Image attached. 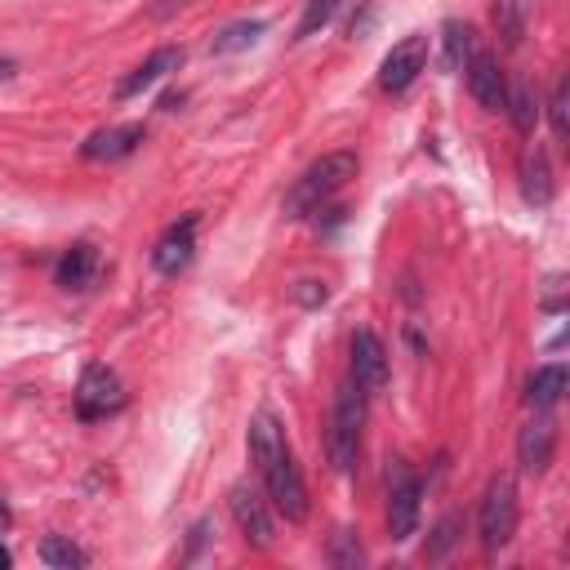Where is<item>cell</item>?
<instances>
[{
	"instance_id": "6da1fadb",
	"label": "cell",
	"mask_w": 570,
	"mask_h": 570,
	"mask_svg": "<svg viewBox=\"0 0 570 570\" xmlns=\"http://www.w3.org/2000/svg\"><path fill=\"white\" fill-rule=\"evenodd\" d=\"M249 454L258 463L263 490L276 503V512L285 521H307V485H303L298 459H294V450L285 441V428H281V419L272 410H258L249 419Z\"/></svg>"
},
{
	"instance_id": "7a4b0ae2",
	"label": "cell",
	"mask_w": 570,
	"mask_h": 570,
	"mask_svg": "<svg viewBox=\"0 0 570 570\" xmlns=\"http://www.w3.org/2000/svg\"><path fill=\"white\" fill-rule=\"evenodd\" d=\"M361 428H365V392L347 379L338 392H334V410H330V428H325V454H330V468L338 476L356 472V459H361Z\"/></svg>"
},
{
	"instance_id": "3957f363",
	"label": "cell",
	"mask_w": 570,
	"mask_h": 570,
	"mask_svg": "<svg viewBox=\"0 0 570 570\" xmlns=\"http://www.w3.org/2000/svg\"><path fill=\"white\" fill-rule=\"evenodd\" d=\"M347 178H356V151H330V156H321V160L307 165L303 178L289 187V196H285V214L303 218V214L321 209L334 191L347 187Z\"/></svg>"
},
{
	"instance_id": "277c9868",
	"label": "cell",
	"mask_w": 570,
	"mask_h": 570,
	"mask_svg": "<svg viewBox=\"0 0 570 570\" xmlns=\"http://www.w3.org/2000/svg\"><path fill=\"white\" fill-rule=\"evenodd\" d=\"M71 401H76V419H85V423H98V419L116 414V410L125 405L120 374H116L111 365H102V361H89V365L80 370V383H76Z\"/></svg>"
},
{
	"instance_id": "5b68a950",
	"label": "cell",
	"mask_w": 570,
	"mask_h": 570,
	"mask_svg": "<svg viewBox=\"0 0 570 570\" xmlns=\"http://www.w3.org/2000/svg\"><path fill=\"white\" fill-rule=\"evenodd\" d=\"M476 525H481L485 552H499V548L512 543V534H517V485H512V476H494V481L485 485Z\"/></svg>"
},
{
	"instance_id": "8992f818",
	"label": "cell",
	"mask_w": 570,
	"mask_h": 570,
	"mask_svg": "<svg viewBox=\"0 0 570 570\" xmlns=\"http://www.w3.org/2000/svg\"><path fill=\"white\" fill-rule=\"evenodd\" d=\"M419 499H423L419 476L396 459L387 468V534L392 539H410L414 534V525H419Z\"/></svg>"
},
{
	"instance_id": "52a82bcc",
	"label": "cell",
	"mask_w": 570,
	"mask_h": 570,
	"mask_svg": "<svg viewBox=\"0 0 570 570\" xmlns=\"http://www.w3.org/2000/svg\"><path fill=\"white\" fill-rule=\"evenodd\" d=\"M227 508H232V521L240 530V539L249 548H272L276 539V525H272V512H267V499L249 485V481H236L227 490Z\"/></svg>"
},
{
	"instance_id": "ba28073f",
	"label": "cell",
	"mask_w": 570,
	"mask_h": 570,
	"mask_svg": "<svg viewBox=\"0 0 570 570\" xmlns=\"http://www.w3.org/2000/svg\"><path fill=\"white\" fill-rule=\"evenodd\" d=\"M423 67H428V36H423V31H410L405 40H396V45L383 53V62H379V89L405 94V89L419 80Z\"/></svg>"
},
{
	"instance_id": "9c48e42d",
	"label": "cell",
	"mask_w": 570,
	"mask_h": 570,
	"mask_svg": "<svg viewBox=\"0 0 570 570\" xmlns=\"http://www.w3.org/2000/svg\"><path fill=\"white\" fill-rule=\"evenodd\" d=\"M552 459H557V419H552V410H539L517 436V463H521V472L543 476L552 468Z\"/></svg>"
},
{
	"instance_id": "30bf717a",
	"label": "cell",
	"mask_w": 570,
	"mask_h": 570,
	"mask_svg": "<svg viewBox=\"0 0 570 570\" xmlns=\"http://www.w3.org/2000/svg\"><path fill=\"white\" fill-rule=\"evenodd\" d=\"M352 383L365 396L387 387V347H383V338L374 330H356L352 334Z\"/></svg>"
},
{
	"instance_id": "8fae6325",
	"label": "cell",
	"mask_w": 570,
	"mask_h": 570,
	"mask_svg": "<svg viewBox=\"0 0 570 570\" xmlns=\"http://www.w3.org/2000/svg\"><path fill=\"white\" fill-rule=\"evenodd\" d=\"M196 214H183L160 240H156V249H151V267L160 272V276H178L187 263H191V254H196Z\"/></svg>"
},
{
	"instance_id": "7c38bea8",
	"label": "cell",
	"mask_w": 570,
	"mask_h": 570,
	"mask_svg": "<svg viewBox=\"0 0 570 570\" xmlns=\"http://www.w3.org/2000/svg\"><path fill=\"white\" fill-rule=\"evenodd\" d=\"M463 71H468V94L476 98V107H485V111H503L508 76L499 71V62H494L490 53H472V58L463 62Z\"/></svg>"
},
{
	"instance_id": "4fadbf2b",
	"label": "cell",
	"mask_w": 570,
	"mask_h": 570,
	"mask_svg": "<svg viewBox=\"0 0 570 570\" xmlns=\"http://www.w3.org/2000/svg\"><path fill=\"white\" fill-rule=\"evenodd\" d=\"M138 142H142V125H107L80 142V156L85 160H125L138 151Z\"/></svg>"
},
{
	"instance_id": "5bb4252c",
	"label": "cell",
	"mask_w": 570,
	"mask_h": 570,
	"mask_svg": "<svg viewBox=\"0 0 570 570\" xmlns=\"http://www.w3.org/2000/svg\"><path fill=\"white\" fill-rule=\"evenodd\" d=\"M183 67V49H174V45H160L147 62H138L120 85H116V98H134V94H142V89H151L156 80H165L169 71H178Z\"/></svg>"
},
{
	"instance_id": "9a60e30c",
	"label": "cell",
	"mask_w": 570,
	"mask_h": 570,
	"mask_svg": "<svg viewBox=\"0 0 570 570\" xmlns=\"http://www.w3.org/2000/svg\"><path fill=\"white\" fill-rule=\"evenodd\" d=\"M98 276V249L89 240H76L62 258H58V285L62 289H89V281Z\"/></svg>"
},
{
	"instance_id": "2e32d148",
	"label": "cell",
	"mask_w": 570,
	"mask_h": 570,
	"mask_svg": "<svg viewBox=\"0 0 570 570\" xmlns=\"http://www.w3.org/2000/svg\"><path fill=\"white\" fill-rule=\"evenodd\" d=\"M521 196L530 205H548L552 200V169H548V156L543 147H530L521 156Z\"/></svg>"
},
{
	"instance_id": "e0dca14e",
	"label": "cell",
	"mask_w": 570,
	"mask_h": 570,
	"mask_svg": "<svg viewBox=\"0 0 570 570\" xmlns=\"http://www.w3.org/2000/svg\"><path fill=\"white\" fill-rule=\"evenodd\" d=\"M561 392H566V365H543V370H534L530 374V383H525V405L530 410H552L557 401H561Z\"/></svg>"
},
{
	"instance_id": "ac0fdd59",
	"label": "cell",
	"mask_w": 570,
	"mask_h": 570,
	"mask_svg": "<svg viewBox=\"0 0 570 570\" xmlns=\"http://www.w3.org/2000/svg\"><path fill=\"white\" fill-rule=\"evenodd\" d=\"M503 111L512 116V125H517L521 134H530V129H534V120H539V98H534V89H530L521 76H517V80H508Z\"/></svg>"
},
{
	"instance_id": "d6986e66",
	"label": "cell",
	"mask_w": 570,
	"mask_h": 570,
	"mask_svg": "<svg viewBox=\"0 0 570 570\" xmlns=\"http://www.w3.org/2000/svg\"><path fill=\"white\" fill-rule=\"evenodd\" d=\"M263 31H267V22H258V18H240V22L223 27V31L209 40V53H236V49H249Z\"/></svg>"
},
{
	"instance_id": "ffe728a7",
	"label": "cell",
	"mask_w": 570,
	"mask_h": 570,
	"mask_svg": "<svg viewBox=\"0 0 570 570\" xmlns=\"http://www.w3.org/2000/svg\"><path fill=\"white\" fill-rule=\"evenodd\" d=\"M472 40H476V36H472L468 22H445V67H450V71H463V62L476 53Z\"/></svg>"
},
{
	"instance_id": "44dd1931",
	"label": "cell",
	"mask_w": 570,
	"mask_h": 570,
	"mask_svg": "<svg viewBox=\"0 0 570 570\" xmlns=\"http://www.w3.org/2000/svg\"><path fill=\"white\" fill-rule=\"evenodd\" d=\"M40 561L45 566H53V570H80L89 557L71 543V539H62V534H49L45 543H40Z\"/></svg>"
},
{
	"instance_id": "7402d4cb",
	"label": "cell",
	"mask_w": 570,
	"mask_h": 570,
	"mask_svg": "<svg viewBox=\"0 0 570 570\" xmlns=\"http://www.w3.org/2000/svg\"><path fill=\"white\" fill-rule=\"evenodd\" d=\"M338 4H343V0H307V4H303V18H298V27H294V40L316 36V31L338 13Z\"/></svg>"
},
{
	"instance_id": "603a6c76",
	"label": "cell",
	"mask_w": 570,
	"mask_h": 570,
	"mask_svg": "<svg viewBox=\"0 0 570 570\" xmlns=\"http://www.w3.org/2000/svg\"><path fill=\"white\" fill-rule=\"evenodd\" d=\"M330 561H334V566H343V570H356V566L365 561L361 539H356L352 530H338V534H334V548H330Z\"/></svg>"
},
{
	"instance_id": "cb8c5ba5",
	"label": "cell",
	"mask_w": 570,
	"mask_h": 570,
	"mask_svg": "<svg viewBox=\"0 0 570 570\" xmlns=\"http://www.w3.org/2000/svg\"><path fill=\"white\" fill-rule=\"evenodd\" d=\"M566 102H570V80L561 76V80H557V89H552V98H548V116H552V134H557V138H566V134H570Z\"/></svg>"
},
{
	"instance_id": "d4e9b609",
	"label": "cell",
	"mask_w": 570,
	"mask_h": 570,
	"mask_svg": "<svg viewBox=\"0 0 570 570\" xmlns=\"http://www.w3.org/2000/svg\"><path fill=\"white\" fill-rule=\"evenodd\" d=\"M494 22L503 27V40H508V45H521V31H525V18L517 13V4H512V0H499V4H494Z\"/></svg>"
},
{
	"instance_id": "484cf974",
	"label": "cell",
	"mask_w": 570,
	"mask_h": 570,
	"mask_svg": "<svg viewBox=\"0 0 570 570\" xmlns=\"http://www.w3.org/2000/svg\"><path fill=\"white\" fill-rule=\"evenodd\" d=\"M432 534H436V539H432V548H428V552H432V557H445V552L454 548V539H459V517H454V512H450V517H441Z\"/></svg>"
},
{
	"instance_id": "4316f807",
	"label": "cell",
	"mask_w": 570,
	"mask_h": 570,
	"mask_svg": "<svg viewBox=\"0 0 570 570\" xmlns=\"http://www.w3.org/2000/svg\"><path fill=\"white\" fill-rule=\"evenodd\" d=\"M325 294H330V289H325L321 281H298V285H294V303H303V307H321Z\"/></svg>"
},
{
	"instance_id": "83f0119b",
	"label": "cell",
	"mask_w": 570,
	"mask_h": 570,
	"mask_svg": "<svg viewBox=\"0 0 570 570\" xmlns=\"http://www.w3.org/2000/svg\"><path fill=\"white\" fill-rule=\"evenodd\" d=\"M178 4H187V0H160V4H156V18H169Z\"/></svg>"
},
{
	"instance_id": "f1b7e54d",
	"label": "cell",
	"mask_w": 570,
	"mask_h": 570,
	"mask_svg": "<svg viewBox=\"0 0 570 570\" xmlns=\"http://www.w3.org/2000/svg\"><path fill=\"white\" fill-rule=\"evenodd\" d=\"M18 67H13V58H0V80H9Z\"/></svg>"
},
{
	"instance_id": "f546056e",
	"label": "cell",
	"mask_w": 570,
	"mask_h": 570,
	"mask_svg": "<svg viewBox=\"0 0 570 570\" xmlns=\"http://www.w3.org/2000/svg\"><path fill=\"white\" fill-rule=\"evenodd\" d=\"M512 4H517V13H521V18H525V13L534 9V0H512Z\"/></svg>"
},
{
	"instance_id": "4dcf8cb0",
	"label": "cell",
	"mask_w": 570,
	"mask_h": 570,
	"mask_svg": "<svg viewBox=\"0 0 570 570\" xmlns=\"http://www.w3.org/2000/svg\"><path fill=\"white\" fill-rule=\"evenodd\" d=\"M4 525H9V503L0 499V530H4Z\"/></svg>"
},
{
	"instance_id": "1f68e13d",
	"label": "cell",
	"mask_w": 570,
	"mask_h": 570,
	"mask_svg": "<svg viewBox=\"0 0 570 570\" xmlns=\"http://www.w3.org/2000/svg\"><path fill=\"white\" fill-rule=\"evenodd\" d=\"M9 561H13V557H9V548H4V543H0V570H4V566H9Z\"/></svg>"
}]
</instances>
